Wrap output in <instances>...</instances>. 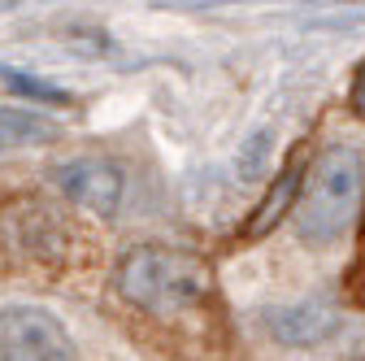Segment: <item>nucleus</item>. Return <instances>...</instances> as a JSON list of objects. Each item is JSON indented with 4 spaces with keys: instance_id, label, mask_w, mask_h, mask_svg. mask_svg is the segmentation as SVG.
<instances>
[{
    "instance_id": "obj_1",
    "label": "nucleus",
    "mask_w": 365,
    "mask_h": 361,
    "mask_svg": "<svg viewBox=\"0 0 365 361\" xmlns=\"http://www.w3.org/2000/svg\"><path fill=\"white\" fill-rule=\"evenodd\" d=\"M113 288L126 305L144 309L148 318L178 322L187 313L213 305V265L200 253L170 248V244H140L118 261Z\"/></svg>"
},
{
    "instance_id": "obj_8",
    "label": "nucleus",
    "mask_w": 365,
    "mask_h": 361,
    "mask_svg": "<svg viewBox=\"0 0 365 361\" xmlns=\"http://www.w3.org/2000/svg\"><path fill=\"white\" fill-rule=\"evenodd\" d=\"M5 83L14 87V92L31 96V101H48V105H66V92L61 87H48V83H39V78H26L18 70H5Z\"/></svg>"
},
{
    "instance_id": "obj_9",
    "label": "nucleus",
    "mask_w": 365,
    "mask_h": 361,
    "mask_svg": "<svg viewBox=\"0 0 365 361\" xmlns=\"http://www.w3.org/2000/svg\"><path fill=\"white\" fill-rule=\"evenodd\" d=\"M348 105H352V113L365 122V61H361V70H356V78H352V92H348Z\"/></svg>"
},
{
    "instance_id": "obj_4",
    "label": "nucleus",
    "mask_w": 365,
    "mask_h": 361,
    "mask_svg": "<svg viewBox=\"0 0 365 361\" xmlns=\"http://www.w3.org/2000/svg\"><path fill=\"white\" fill-rule=\"evenodd\" d=\"M53 183H57V192H61L70 205H78V209H87V213H101V218L118 213L122 192H126L122 170H118L113 161H101V157H70V161H57V166H53Z\"/></svg>"
},
{
    "instance_id": "obj_2",
    "label": "nucleus",
    "mask_w": 365,
    "mask_h": 361,
    "mask_svg": "<svg viewBox=\"0 0 365 361\" xmlns=\"http://www.w3.org/2000/svg\"><path fill=\"white\" fill-rule=\"evenodd\" d=\"M361 188H365V157L356 148H327L313 161L296 200L300 240L335 244L361 209Z\"/></svg>"
},
{
    "instance_id": "obj_11",
    "label": "nucleus",
    "mask_w": 365,
    "mask_h": 361,
    "mask_svg": "<svg viewBox=\"0 0 365 361\" xmlns=\"http://www.w3.org/2000/svg\"><path fill=\"white\" fill-rule=\"evenodd\" d=\"M361 235H365V222H361Z\"/></svg>"
},
{
    "instance_id": "obj_5",
    "label": "nucleus",
    "mask_w": 365,
    "mask_h": 361,
    "mask_svg": "<svg viewBox=\"0 0 365 361\" xmlns=\"http://www.w3.org/2000/svg\"><path fill=\"white\" fill-rule=\"evenodd\" d=\"M335 327H339V309L327 296H304V300H292V305H279L265 313V331L287 348H313V344L331 340Z\"/></svg>"
},
{
    "instance_id": "obj_7",
    "label": "nucleus",
    "mask_w": 365,
    "mask_h": 361,
    "mask_svg": "<svg viewBox=\"0 0 365 361\" xmlns=\"http://www.w3.org/2000/svg\"><path fill=\"white\" fill-rule=\"evenodd\" d=\"M57 140V126L26 109H0V148H22V144H48Z\"/></svg>"
},
{
    "instance_id": "obj_3",
    "label": "nucleus",
    "mask_w": 365,
    "mask_h": 361,
    "mask_svg": "<svg viewBox=\"0 0 365 361\" xmlns=\"http://www.w3.org/2000/svg\"><path fill=\"white\" fill-rule=\"evenodd\" d=\"M0 361H74V340L48 309L9 305L0 309Z\"/></svg>"
},
{
    "instance_id": "obj_10",
    "label": "nucleus",
    "mask_w": 365,
    "mask_h": 361,
    "mask_svg": "<svg viewBox=\"0 0 365 361\" xmlns=\"http://www.w3.org/2000/svg\"><path fill=\"white\" fill-rule=\"evenodd\" d=\"M313 5H352V0H313Z\"/></svg>"
},
{
    "instance_id": "obj_6",
    "label": "nucleus",
    "mask_w": 365,
    "mask_h": 361,
    "mask_svg": "<svg viewBox=\"0 0 365 361\" xmlns=\"http://www.w3.org/2000/svg\"><path fill=\"white\" fill-rule=\"evenodd\" d=\"M300 188H304L300 166H287V170L269 183V192L261 196V205L248 213V222H244V240H265V235H269V231L287 218V209H296Z\"/></svg>"
}]
</instances>
